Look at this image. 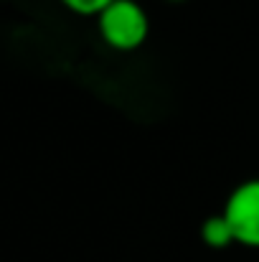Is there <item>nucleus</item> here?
Wrapping results in <instances>:
<instances>
[{"label": "nucleus", "mask_w": 259, "mask_h": 262, "mask_svg": "<svg viewBox=\"0 0 259 262\" xmlns=\"http://www.w3.org/2000/svg\"><path fill=\"white\" fill-rule=\"evenodd\" d=\"M201 242L211 250H226V247L237 245L234 232L224 214H211L201 222Z\"/></svg>", "instance_id": "7ed1b4c3"}, {"label": "nucleus", "mask_w": 259, "mask_h": 262, "mask_svg": "<svg viewBox=\"0 0 259 262\" xmlns=\"http://www.w3.org/2000/svg\"><path fill=\"white\" fill-rule=\"evenodd\" d=\"M97 28L102 41L112 51H135L145 43L150 33V18L145 8L135 0H114L97 15Z\"/></svg>", "instance_id": "f257e3e1"}, {"label": "nucleus", "mask_w": 259, "mask_h": 262, "mask_svg": "<svg viewBox=\"0 0 259 262\" xmlns=\"http://www.w3.org/2000/svg\"><path fill=\"white\" fill-rule=\"evenodd\" d=\"M109 3H114V0H61V5L66 8V10H72V13H77V15H99Z\"/></svg>", "instance_id": "20e7f679"}, {"label": "nucleus", "mask_w": 259, "mask_h": 262, "mask_svg": "<svg viewBox=\"0 0 259 262\" xmlns=\"http://www.w3.org/2000/svg\"><path fill=\"white\" fill-rule=\"evenodd\" d=\"M221 214L226 216L237 245L259 250V178L234 186Z\"/></svg>", "instance_id": "f03ea898"}, {"label": "nucleus", "mask_w": 259, "mask_h": 262, "mask_svg": "<svg viewBox=\"0 0 259 262\" xmlns=\"http://www.w3.org/2000/svg\"><path fill=\"white\" fill-rule=\"evenodd\" d=\"M168 3H183V0H168Z\"/></svg>", "instance_id": "39448f33"}]
</instances>
